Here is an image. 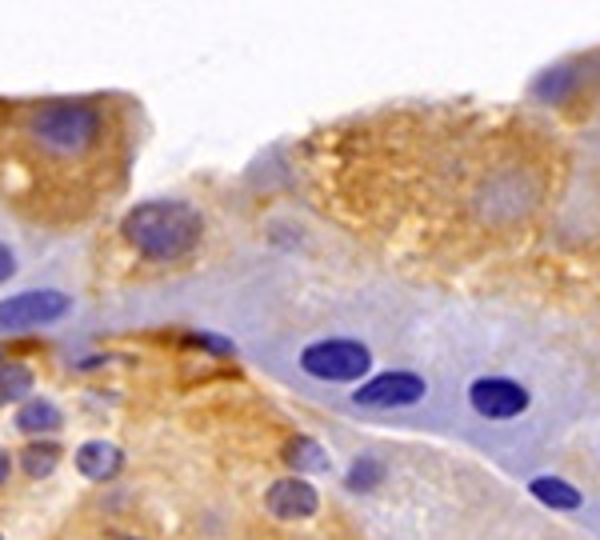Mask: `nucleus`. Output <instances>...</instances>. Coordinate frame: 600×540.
I'll use <instances>...</instances> for the list:
<instances>
[{
    "instance_id": "nucleus-1",
    "label": "nucleus",
    "mask_w": 600,
    "mask_h": 540,
    "mask_svg": "<svg viewBox=\"0 0 600 540\" xmlns=\"http://www.w3.org/2000/svg\"><path fill=\"white\" fill-rule=\"evenodd\" d=\"M121 232L148 261H180L200 244L204 221L185 200H145L124 217Z\"/></svg>"
},
{
    "instance_id": "nucleus-2",
    "label": "nucleus",
    "mask_w": 600,
    "mask_h": 540,
    "mask_svg": "<svg viewBox=\"0 0 600 540\" xmlns=\"http://www.w3.org/2000/svg\"><path fill=\"white\" fill-rule=\"evenodd\" d=\"M33 136L53 153L77 156L100 136V112L85 100H53L33 117Z\"/></svg>"
},
{
    "instance_id": "nucleus-3",
    "label": "nucleus",
    "mask_w": 600,
    "mask_h": 540,
    "mask_svg": "<svg viewBox=\"0 0 600 540\" xmlns=\"http://www.w3.org/2000/svg\"><path fill=\"white\" fill-rule=\"evenodd\" d=\"M68 309H73V297L60 288H29V293L0 300V332L45 329L53 320L68 317Z\"/></svg>"
},
{
    "instance_id": "nucleus-4",
    "label": "nucleus",
    "mask_w": 600,
    "mask_h": 540,
    "mask_svg": "<svg viewBox=\"0 0 600 540\" xmlns=\"http://www.w3.org/2000/svg\"><path fill=\"white\" fill-rule=\"evenodd\" d=\"M300 368L316 381H360L373 368V353L360 341H316L300 353Z\"/></svg>"
},
{
    "instance_id": "nucleus-5",
    "label": "nucleus",
    "mask_w": 600,
    "mask_h": 540,
    "mask_svg": "<svg viewBox=\"0 0 600 540\" xmlns=\"http://www.w3.org/2000/svg\"><path fill=\"white\" fill-rule=\"evenodd\" d=\"M468 397H473V408L485 420H512L529 408L524 385H516L509 376H485V381H477V385L468 388Z\"/></svg>"
},
{
    "instance_id": "nucleus-6",
    "label": "nucleus",
    "mask_w": 600,
    "mask_h": 540,
    "mask_svg": "<svg viewBox=\"0 0 600 540\" xmlns=\"http://www.w3.org/2000/svg\"><path fill=\"white\" fill-rule=\"evenodd\" d=\"M429 393V385H424L421 376L412 373H380L373 376V381H365V385L356 388L353 400L365 408H400V405H416V400Z\"/></svg>"
},
{
    "instance_id": "nucleus-7",
    "label": "nucleus",
    "mask_w": 600,
    "mask_h": 540,
    "mask_svg": "<svg viewBox=\"0 0 600 540\" xmlns=\"http://www.w3.org/2000/svg\"><path fill=\"white\" fill-rule=\"evenodd\" d=\"M316 505H321L316 488H312L309 481H300V476H285V481H277L265 496V508L277 520H304L316 513Z\"/></svg>"
},
{
    "instance_id": "nucleus-8",
    "label": "nucleus",
    "mask_w": 600,
    "mask_h": 540,
    "mask_svg": "<svg viewBox=\"0 0 600 540\" xmlns=\"http://www.w3.org/2000/svg\"><path fill=\"white\" fill-rule=\"evenodd\" d=\"M121 464H124V452L109 441H85L77 449V469L89 476V481H109V476L121 473Z\"/></svg>"
},
{
    "instance_id": "nucleus-9",
    "label": "nucleus",
    "mask_w": 600,
    "mask_h": 540,
    "mask_svg": "<svg viewBox=\"0 0 600 540\" xmlns=\"http://www.w3.org/2000/svg\"><path fill=\"white\" fill-rule=\"evenodd\" d=\"M60 425H65V417H60V408L48 397H29L21 405V412H16V429H21L24 437H48V432H56Z\"/></svg>"
},
{
    "instance_id": "nucleus-10",
    "label": "nucleus",
    "mask_w": 600,
    "mask_h": 540,
    "mask_svg": "<svg viewBox=\"0 0 600 540\" xmlns=\"http://www.w3.org/2000/svg\"><path fill=\"white\" fill-rule=\"evenodd\" d=\"M36 376L29 364L21 361H0V408L4 405H16V400H29V393H33Z\"/></svg>"
},
{
    "instance_id": "nucleus-11",
    "label": "nucleus",
    "mask_w": 600,
    "mask_h": 540,
    "mask_svg": "<svg viewBox=\"0 0 600 540\" xmlns=\"http://www.w3.org/2000/svg\"><path fill=\"white\" fill-rule=\"evenodd\" d=\"M529 488H533L536 500H545L548 508H580V493L568 485V481H560V476H536Z\"/></svg>"
},
{
    "instance_id": "nucleus-12",
    "label": "nucleus",
    "mask_w": 600,
    "mask_h": 540,
    "mask_svg": "<svg viewBox=\"0 0 600 540\" xmlns=\"http://www.w3.org/2000/svg\"><path fill=\"white\" fill-rule=\"evenodd\" d=\"M21 464H24V473L33 476H48L56 469V464H60V449H56L53 441H33L29 444V449L21 452Z\"/></svg>"
},
{
    "instance_id": "nucleus-13",
    "label": "nucleus",
    "mask_w": 600,
    "mask_h": 540,
    "mask_svg": "<svg viewBox=\"0 0 600 540\" xmlns=\"http://www.w3.org/2000/svg\"><path fill=\"white\" fill-rule=\"evenodd\" d=\"M285 461H289L292 469H312V473L329 469V456H324V449L316 441H309V437H297V441L285 449Z\"/></svg>"
},
{
    "instance_id": "nucleus-14",
    "label": "nucleus",
    "mask_w": 600,
    "mask_h": 540,
    "mask_svg": "<svg viewBox=\"0 0 600 540\" xmlns=\"http://www.w3.org/2000/svg\"><path fill=\"white\" fill-rule=\"evenodd\" d=\"M380 476H385V464L373 461V456H360V461L353 464V473H348V488H356V493H368V488L380 485Z\"/></svg>"
},
{
    "instance_id": "nucleus-15",
    "label": "nucleus",
    "mask_w": 600,
    "mask_h": 540,
    "mask_svg": "<svg viewBox=\"0 0 600 540\" xmlns=\"http://www.w3.org/2000/svg\"><path fill=\"white\" fill-rule=\"evenodd\" d=\"M189 344H200V349H212V353H221V356H233V341H221V337H204V332H189L185 337Z\"/></svg>"
},
{
    "instance_id": "nucleus-16",
    "label": "nucleus",
    "mask_w": 600,
    "mask_h": 540,
    "mask_svg": "<svg viewBox=\"0 0 600 540\" xmlns=\"http://www.w3.org/2000/svg\"><path fill=\"white\" fill-rule=\"evenodd\" d=\"M12 273H16V253H12L9 244H0V285H4Z\"/></svg>"
},
{
    "instance_id": "nucleus-17",
    "label": "nucleus",
    "mask_w": 600,
    "mask_h": 540,
    "mask_svg": "<svg viewBox=\"0 0 600 540\" xmlns=\"http://www.w3.org/2000/svg\"><path fill=\"white\" fill-rule=\"evenodd\" d=\"M9 473H12V452H4L0 449V485L9 481Z\"/></svg>"
},
{
    "instance_id": "nucleus-18",
    "label": "nucleus",
    "mask_w": 600,
    "mask_h": 540,
    "mask_svg": "<svg viewBox=\"0 0 600 540\" xmlns=\"http://www.w3.org/2000/svg\"><path fill=\"white\" fill-rule=\"evenodd\" d=\"M116 540H136V537H116Z\"/></svg>"
},
{
    "instance_id": "nucleus-19",
    "label": "nucleus",
    "mask_w": 600,
    "mask_h": 540,
    "mask_svg": "<svg viewBox=\"0 0 600 540\" xmlns=\"http://www.w3.org/2000/svg\"><path fill=\"white\" fill-rule=\"evenodd\" d=\"M0 540H4V537H0Z\"/></svg>"
}]
</instances>
